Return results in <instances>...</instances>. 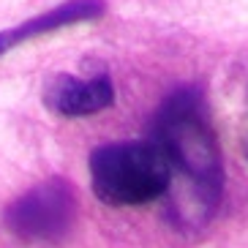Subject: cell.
Segmentation results:
<instances>
[{
    "instance_id": "6da1fadb",
    "label": "cell",
    "mask_w": 248,
    "mask_h": 248,
    "mask_svg": "<svg viewBox=\"0 0 248 248\" xmlns=\"http://www.w3.org/2000/svg\"><path fill=\"white\" fill-rule=\"evenodd\" d=\"M150 142L167 155L172 172L177 169L191 180L199 202L213 210L224 191V167L202 93L194 88H180L167 95L153 117Z\"/></svg>"
},
{
    "instance_id": "7a4b0ae2",
    "label": "cell",
    "mask_w": 248,
    "mask_h": 248,
    "mask_svg": "<svg viewBox=\"0 0 248 248\" xmlns=\"http://www.w3.org/2000/svg\"><path fill=\"white\" fill-rule=\"evenodd\" d=\"M172 167L153 142H115L95 147L90 155L93 191L104 204L128 207L167 194Z\"/></svg>"
},
{
    "instance_id": "5b68a950",
    "label": "cell",
    "mask_w": 248,
    "mask_h": 248,
    "mask_svg": "<svg viewBox=\"0 0 248 248\" xmlns=\"http://www.w3.org/2000/svg\"><path fill=\"white\" fill-rule=\"evenodd\" d=\"M107 11V3L104 0H66L63 6L52 8L46 14H38L28 22H22L19 28L3 30L0 33V55L8 49H14L16 44H22L33 36H41V33H52L58 28H66V25H77V22H93L98 16H104Z\"/></svg>"
},
{
    "instance_id": "277c9868",
    "label": "cell",
    "mask_w": 248,
    "mask_h": 248,
    "mask_svg": "<svg viewBox=\"0 0 248 248\" xmlns=\"http://www.w3.org/2000/svg\"><path fill=\"white\" fill-rule=\"evenodd\" d=\"M49 109L63 117H88L104 112L115 101V88L109 77H93V79H77V77H58L44 93Z\"/></svg>"
},
{
    "instance_id": "3957f363",
    "label": "cell",
    "mask_w": 248,
    "mask_h": 248,
    "mask_svg": "<svg viewBox=\"0 0 248 248\" xmlns=\"http://www.w3.org/2000/svg\"><path fill=\"white\" fill-rule=\"evenodd\" d=\"M3 221L22 243H58L77 221V194L66 180L49 177L16 197L6 207Z\"/></svg>"
}]
</instances>
